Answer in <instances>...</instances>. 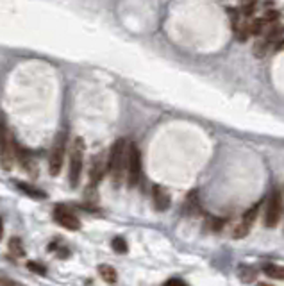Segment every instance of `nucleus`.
Returning <instances> with one entry per match:
<instances>
[{
  "mask_svg": "<svg viewBox=\"0 0 284 286\" xmlns=\"http://www.w3.org/2000/svg\"><path fill=\"white\" fill-rule=\"evenodd\" d=\"M108 172L111 175L114 188H118L123 181V173L127 172V143L125 140H116L109 150Z\"/></svg>",
  "mask_w": 284,
  "mask_h": 286,
  "instance_id": "obj_1",
  "label": "nucleus"
},
{
  "mask_svg": "<svg viewBox=\"0 0 284 286\" xmlns=\"http://www.w3.org/2000/svg\"><path fill=\"white\" fill-rule=\"evenodd\" d=\"M83 165H84V140L75 138L72 142V148H70V168H68V183L72 188H75L79 184Z\"/></svg>",
  "mask_w": 284,
  "mask_h": 286,
  "instance_id": "obj_2",
  "label": "nucleus"
},
{
  "mask_svg": "<svg viewBox=\"0 0 284 286\" xmlns=\"http://www.w3.org/2000/svg\"><path fill=\"white\" fill-rule=\"evenodd\" d=\"M142 179V152L136 143L127 145V184L129 188L138 186Z\"/></svg>",
  "mask_w": 284,
  "mask_h": 286,
  "instance_id": "obj_3",
  "label": "nucleus"
},
{
  "mask_svg": "<svg viewBox=\"0 0 284 286\" xmlns=\"http://www.w3.org/2000/svg\"><path fill=\"white\" fill-rule=\"evenodd\" d=\"M64 152H66V131L59 133L54 140V145H52V152H50V159H49L50 175H54V177L59 175L61 168H63Z\"/></svg>",
  "mask_w": 284,
  "mask_h": 286,
  "instance_id": "obj_4",
  "label": "nucleus"
},
{
  "mask_svg": "<svg viewBox=\"0 0 284 286\" xmlns=\"http://www.w3.org/2000/svg\"><path fill=\"white\" fill-rule=\"evenodd\" d=\"M281 211H283V197L279 190H274L270 193L265 207V227L274 229L281 220Z\"/></svg>",
  "mask_w": 284,
  "mask_h": 286,
  "instance_id": "obj_5",
  "label": "nucleus"
},
{
  "mask_svg": "<svg viewBox=\"0 0 284 286\" xmlns=\"http://www.w3.org/2000/svg\"><path fill=\"white\" fill-rule=\"evenodd\" d=\"M54 220L59 226H63L64 229H68V231H79L81 229V220H79V217L64 206H56Z\"/></svg>",
  "mask_w": 284,
  "mask_h": 286,
  "instance_id": "obj_6",
  "label": "nucleus"
},
{
  "mask_svg": "<svg viewBox=\"0 0 284 286\" xmlns=\"http://www.w3.org/2000/svg\"><path fill=\"white\" fill-rule=\"evenodd\" d=\"M0 167L4 170H11L13 167V156H11V147H9V136L5 131L4 120L0 118Z\"/></svg>",
  "mask_w": 284,
  "mask_h": 286,
  "instance_id": "obj_7",
  "label": "nucleus"
},
{
  "mask_svg": "<svg viewBox=\"0 0 284 286\" xmlns=\"http://www.w3.org/2000/svg\"><path fill=\"white\" fill-rule=\"evenodd\" d=\"M257 209H259V204H256V206H252L250 209H247V211L243 213L241 222L238 224V227H236V231H234V238H243L249 234L250 227H252V224H254V220H256V215H257Z\"/></svg>",
  "mask_w": 284,
  "mask_h": 286,
  "instance_id": "obj_8",
  "label": "nucleus"
},
{
  "mask_svg": "<svg viewBox=\"0 0 284 286\" xmlns=\"http://www.w3.org/2000/svg\"><path fill=\"white\" fill-rule=\"evenodd\" d=\"M106 156L104 154H98L93 158V165H91V172H89V181H91V186H97L100 181H102L104 173L108 172V159H104Z\"/></svg>",
  "mask_w": 284,
  "mask_h": 286,
  "instance_id": "obj_9",
  "label": "nucleus"
},
{
  "mask_svg": "<svg viewBox=\"0 0 284 286\" xmlns=\"http://www.w3.org/2000/svg\"><path fill=\"white\" fill-rule=\"evenodd\" d=\"M152 200H154V207L157 211H167L170 207V193L165 190L163 186L156 184L152 188Z\"/></svg>",
  "mask_w": 284,
  "mask_h": 286,
  "instance_id": "obj_10",
  "label": "nucleus"
},
{
  "mask_svg": "<svg viewBox=\"0 0 284 286\" xmlns=\"http://www.w3.org/2000/svg\"><path fill=\"white\" fill-rule=\"evenodd\" d=\"M15 184L20 192H24L25 195H29V197H32V199H45L47 197V193L36 186H30V184H27V183H20V181H16Z\"/></svg>",
  "mask_w": 284,
  "mask_h": 286,
  "instance_id": "obj_11",
  "label": "nucleus"
},
{
  "mask_svg": "<svg viewBox=\"0 0 284 286\" xmlns=\"http://www.w3.org/2000/svg\"><path fill=\"white\" fill-rule=\"evenodd\" d=\"M98 274H100V277H102L108 285H114V283L118 281V274L111 265H100L98 266Z\"/></svg>",
  "mask_w": 284,
  "mask_h": 286,
  "instance_id": "obj_12",
  "label": "nucleus"
},
{
  "mask_svg": "<svg viewBox=\"0 0 284 286\" xmlns=\"http://www.w3.org/2000/svg\"><path fill=\"white\" fill-rule=\"evenodd\" d=\"M263 272L268 277H272V279H281V281H284V266L268 263V265L263 266Z\"/></svg>",
  "mask_w": 284,
  "mask_h": 286,
  "instance_id": "obj_13",
  "label": "nucleus"
},
{
  "mask_svg": "<svg viewBox=\"0 0 284 286\" xmlns=\"http://www.w3.org/2000/svg\"><path fill=\"white\" fill-rule=\"evenodd\" d=\"M238 276L241 277V281H243V283H252L256 277H257V270H256L254 266L241 265L240 266V272H238Z\"/></svg>",
  "mask_w": 284,
  "mask_h": 286,
  "instance_id": "obj_14",
  "label": "nucleus"
},
{
  "mask_svg": "<svg viewBox=\"0 0 284 286\" xmlns=\"http://www.w3.org/2000/svg\"><path fill=\"white\" fill-rule=\"evenodd\" d=\"M111 245H113V251H114V252H118V254H125V252L129 251L127 242H125L123 238H120V236L114 238L113 243H111Z\"/></svg>",
  "mask_w": 284,
  "mask_h": 286,
  "instance_id": "obj_15",
  "label": "nucleus"
},
{
  "mask_svg": "<svg viewBox=\"0 0 284 286\" xmlns=\"http://www.w3.org/2000/svg\"><path fill=\"white\" fill-rule=\"evenodd\" d=\"M27 268H29V270H32V272H36V274H39V276H45V274H47V268H45L43 265L36 263V261H29V263H27Z\"/></svg>",
  "mask_w": 284,
  "mask_h": 286,
  "instance_id": "obj_16",
  "label": "nucleus"
},
{
  "mask_svg": "<svg viewBox=\"0 0 284 286\" xmlns=\"http://www.w3.org/2000/svg\"><path fill=\"white\" fill-rule=\"evenodd\" d=\"M11 249L15 251V254H20V256H24V249H22V245H20V240H16V238H13L11 240Z\"/></svg>",
  "mask_w": 284,
  "mask_h": 286,
  "instance_id": "obj_17",
  "label": "nucleus"
},
{
  "mask_svg": "<svg viewBox=\"0 0 284 286\" xmlns=\"http://www.w3.org/2000/svg\"><path fill=\"white\" fill-rule=\"evenodd\" d=\"M163 286H188V285L184 281H181V279H168Z\"/></svg>",
  "mask_w": 284,
  "mask_h": 286,
  "instance_id": "obj_18",
  "label": "nucleus"
},
{
  "mask_svg": "<svg viewBox=\"0 0 284 286\" xmlns=\"http://www.w3.org/2000/svg\"><path fill=\"white\" fill-rule=\"evenodd\" d=\"M254 9H256V5H254V4H247V5H243V15H245V16H250L252 13H254Z\"/></svg>",
  "mask_w": 284,
  "mask_h": 286,
  "instance_id": "obj_19",
  "label": "nucleus"
},
{
  "mask_svg": "<svg viewBox=\"0 0 284 286\" xmlns=\"http://www.w3.org/2000/svg\"><path fill=\"white\" fill-rule=\"evenodd\" d=\"M275 49H277V50H284V40L283 41H277V45H275Z\"/></svg>",
  "mask_w": 284,
  "mask_h": 286,
  "instance_id": "obj_20",
  "label": "nucleus"
},
{
  "mask_svg": "<svg viewBox=\"0 0 284 286\" xmlns=\"http://www.w3.org/2000/svg\"><path fill=\"white\" fill-rule=\"evenodd\" d=\"M2 232H4V224H2V218H0V238H2Z\"/></svg>",
  "mask_w": 284,
  "mask_h": 286,
  "instance_id": "obj_21",
  "label": "nucleus"
},
{
  "mask_svg": "<svg viewBox=\"0 0 284 286\" xmlns=\"http://www.w3.org/2000/svg\"><path fill=\"white\" fill-rule=\"evenodd\" d=\"M257 286H272V285H266V283H259Z\"/></svg>",
  "mask_w": 284,
  "mask_h": 286,
  "instance_id": "obj_22",
  "label": "nucleus"
}]
</instances>
